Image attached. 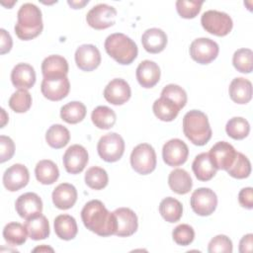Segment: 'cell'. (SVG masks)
Segmentation results:
<instances>
[{
    "mask_svg": "<svg viewBox=\"0 0 253 253\" xmlns=\"http://www.w3.org/2000/svg\"><path fill=\"white\" fill-rule=\"evenodd\" d=\"M117 10L108 4L101 3L92 7L86 15L87 24L95 30H104L116 23Z\"/></svg>",
    "mask_w": 253,
    "mask_h": 253,
    "instance_id": "8",
    "label": "cell"
},
{
    "mask_svg": "<svg viewBox=\"0 0 253 253\" xmlns=\"http://www.w3.org/2000/svg\"><path fill=\"white\" fill-rule=\"evenodd\" d=\"M201 24L208 33L217 37L228 35L233 27L230 16L224 12L216 10L206 11L202 15Z\"/></svg>",
    "mask_w": 253,
    "mask_h": 253,
    "instance_id": "5",
    "label": "cell"
},
{
    "mask_svg": "<svg viewBox=\"0 0 253 253\" xmlns=\"http://www.w3.org/2000/svg\"><path fill=\"white\" fill-rule=\"evenodd\" d=\"M67 3L73 8V9H80L82 8L84 5L88 4V0H84V1H67Z\"/></svg>",
    "mask_w": 253,
    "mask_h": 253,
    "instance_id": "50",
    "label": "cell"
},
{
    "mask_svg": "<svg viewBox=\"0 0 253 253\" xmlns=\"http://www.w3.org/2000/svg\"><path fill=\"white\" fill-rule=\"evenodd\" d=\"M156 153L148 143L136 145L130 154V165L132 169L141 175L151 173L156 167Z\"/></svg>",
    "mask_w": 253,
    "mask_h": 253,
    "instance_id": "6",
    "label": "cell"
},
{
    "mask_svg": "<svg viewBox=\"0 0 253 253\" xmlns=\"http://www.w3.org/2000/svg\"><path fill=\"white\" fill-rule=\"evenodd\" d=\"M2 111V124H1V127H3L4 126H5V124H6V119H8V118H5V116H6V113H5V110L4 109H2L1 110Z\"/></svg>",
    "mask_w": 253,
    "mask_h": 253,
    "instance_id": "52",
    "label": "cell"
},
{
    "mask_svg": "<svg viewBox=\"0 0 253 253\" xmlns=\"http://www.w3.org/2000/svg\"><path fill=\"white\" fill-rule=\"evenodd\" d=\"M131 90L128 83L122 78L111 80L104 89V98L111 104L119 106L127 102L130 98Z\"/></svg>",
    "mask_w": 253,
    "mask_h": 253,
    "instance_id": "18",
    "label": "cell"
},
{
    "mask_svg": "<svg viewBox=\"0 0 253 253\" xmlns=\"http://www.w3.org/2000/svg\"><path fill=\"white\" fill-rule=\"evenodd\" d=\"M228 92L234 103L247 104L252 98V83L246 78L236 77L231 81Z\"/></svg>",
    "mask_w": 253,
    "mask_h": 253,
    "instance_id": "25",
    "label": "cell"
},
{
    "mask_svg": "<svg viewBox=\"0 0 253 253\" xmlns=\"http://www.w3.org/2000/svg\"><path fill=\"white\" fill-rule=\"evenodd\" d=\"M160 68L152 60L141 61L136 68V79L143 88H152L160 79Z\"/></svg>",
    "mask_w": 253,
    "mask_h": 253,
    "instance_id": "20",
    "label": "cell"
},
{
    "mask_svg": "<svg viewBox=\"0 0 253 253\" xmlns=\"http://www.w3.org/2000/svg\"><path fill=\"white\" fill-rule=\"evenodd\" d=\"M152 110L156 118L163 122H172L179 114V107L171 100L160 97L155 100L152 106Z\"/></svg>",
    "mask_w": 253,
    "mask_h": 253,
    "instance_id": "31",
    "label": "cell"
},
{
    "mask_svg": "<svg viewBox=\"0 0 253 253\" xmlns=\"http://www.w3.org/2000/svg\"><path fill=\"white\" fill-rule=\"evenodd\" d=\"M109 182V177L105 169L92 166L85 173V183L86 185L93 190H102L104 189Z\"/></svg>",
    "mask_w": 253,
    "mask_h": 253,
    "instance_id": "38",
    "label": "cell"
},
{
    "mask_svg": "<svg viewBox=\"0 0 253 253\" xmlns=\"http://www.w3.org/2000/svg\"><path fill=\"white\" fill-rule=\"evenodd\" d=\"M183 131L186 137L195 145H205L211 137V128L205 113L192 110L183 118Z\"/></svg>",
    "mask_w": 253,
    "mask_h": 253,
    "instance_id": "3",
    "label": "cell"
},
{
    "mask_svg": "<svg viewBox=\"0 0 253 253\" xmlns=\"http://www.w3.org/2000/svg\"><path fill=\"white\" fill-rule=\"evenodd\" d=\"M25 227L28 235L33 240L45 239L49 235V223L43 214H38L26 219Z\"/></svg>",
    "mask_w": 253,
    "mask_h": 253,
    "instance_id": "27",
    "label": "cell"
},
{
    "mask_svg": "<svg viewBox=\"0 0 253 253\" xmlns=\"http://www.w3.org/2000/svg\"><path fill=\"white\" fill-rule=\"evenodd\" d=\"M204 1L178 0L176 2V9L178 14L185 19L195 18L201 11Z\"/></svg>",
    "mask_w": 253,
    "mask_h": 253,
    "instance_id": "43",
    "label": "cell"
},
{
    "mask_svg": "<svg viewBox=\"0 0 253 253\" xmlns=\"http://www.w3.org/2000/svg\"><path fill=\"white\" fill-rule=\"evenodd\" d=\"M30 180L28 168L20 163L13 164L3 174V185L10 192H16L27 186Z\"/></svg>",
    "mask_w": 253,
    "mask_h": 253,
    "instance_id": "15",
    "label": "cell"
},
{
    "mask_svg": "<svg viewBox=\"0 0 253 253\" xmlns=\"http://www.w3.org/2000/svg\"><path fill=\"white\" fill-rule=\"evenodd\" d=\"M192 169L197 179L203 182L213 178L217 171L211 161L209 152H202L198 154L192 163Z\"/></svg>",
    "mask_w": 253,
    "mask_h": 253,
    "instance_id": "26",
    "label": "cell"
},
{
    "mask_svg": "<svg viewBox=\"0 0 253 253\" xmlns=\"http://www.w3.org/2000/svg\"><path fill=\"white\" fill-rule=\"evenodd\" d=\"M70 90V83L67 78H43L41 84V91L44 98L50 101H60L65 98Z\"/></svg>",
    "mask_w": 253,
    "mask_h": 253,
    "instance_id": "16",
    "label": "cell"
},
{
    "mask_svg": "<svg viewBox=\"0 0 253 253\" xmlns=\"http://www.w3.org/2000/svg\"><path fill=\"white\" fill-rule=\"evenodd\" d=\"M17 213L25 219L41 214L42 211V202L36 193H25L21 195L15 202Z\"/></svg>",
    "mask_w": 253,
    "mask_h": 253,
    "instance_id": "17",
    "label": "cell"
},
{
    "mask_svg": "<svg viewBox=\"0 0 253 253\" xmlns=\"http://www.w3.org/2000/svg\"><path fill=\"white\" fill-rule=\"evenodd\" d=\"M17 19L14 29L20 40H33L42 33L43 28L42 11L35 4H23L18 11Z\"/></svg>",
    "mask_w": 253,
    "mask_h": 253,
    "instance_id": "2",
    "label": "cell"
},
{
    "mask_svg": "<svg viewBox=\"0 0 253 253\" xmlns=\"http://www.w3.org/2000/svg\"><path fill=\"white\" fill-rule=\"evenodd\" d=\"M161 97L167 98L174 102L179 109L181 110L186 106L187 103V93L186 91L180 87L179 85L176 84H168L166 85L162 92H161Z\"/></svg>",
    "mask_w": 253,
    "mask_h": 253,
    "instance_id": "42",
    "label": "cell"
},
{
    "mask_svg": "<svg viewBox=\"0 0 253 253\" xmlns=\"http://www.w3.org/2000/svg\"><path fill=\"white\" fill-rule=\"evenodd\" d=\"M0 162L3 163L12 158L15 152V144L12 138L6 135L0 136Z\"/></svg>",
    "mask_w": 253,
    "mask_h": 253,
    "instance_id": "46",
    "label": "cell"
},
{
    "mask_svg": "<svg viewBox=\"0 0 253 253\" xmlns=\"http://www.w3.org/2000/svg\"><path fill=\"white\" fill-rule=\"evenodd\" d=\"M141 42L147 52L158 53L166 47L167 36L161 29L150 28L142 34Z\"/></svg>",
    "mask_w": 253,
    "mask_h": 253,
    "instance_id": "24",
    "label": "cell"
},
{
    "mask_svg": "<svg viewBox=\"0 0 253 253\" xmlns=\"http://www.w3.org/2000/svg\"><path fill=\"white\" fill-rule=\"evenodd\" d=\"M32 106V96L26 89H19L9 99V107L16 113H26Z\"/></svg>",
    "mask_w": 253,
    "mask_h": 253,
    "instance_id": "39",
    "label": "cell"
},
{
    "mask_svg": "<svg viewBox=\"0 0 253 253\" xmlns=\"http://www.w3.org/2000/svg\"><path fill=\"white\" fill-rule=\"evenodd\" d=\"M70 139L69 130L62 125L56 124L49 126L45 133V140L47 144L55 149L64 147Z\"/></svg>",
    "mask_w": 253,
    "mask_h": 253,
    "instance_id": "33",
    "label": "cell"
},
{
    "mask_svg": "<svg viewBox=\"0 0 253 253\" xmlns=\"http://www.w3.org/2000/svg\"><path fill=\"white\" fill-rule=\"evenodd\" d=\"M159 212L166 221L170 223L177 222L183 214V206L175 198L167 197L161 201Z\"/></svg>",
    "mask_w": 253,
    "mask_h": 253,
    "instance_id": "32",
    "label": "cell"
},
{
    "mask_svg": "<svg viewBox=\"0 0 253 253\" xmlns=\"http://www.w3.org/2000/svg\"><path fill=\"white\" fill-rule=\"evenodd\" d=\"M226 171L233 178L244 179L251 173V163L243 153L237 152L233 164Z\"/></svg>",
    "mask_w": 253,
    "mask_h": 253,
    "instance_id": "41",
    "label": "cell"
},
{
    "mask_svg": "<svg viewBox=\"0 0 253 253\" xmlns=\"http://www.w3.org/2000/svg\"><path fill=\"white\" fill-rule=\"evenodd\" d=\"M91 120L98 128L109 129L114 126L117 116L111 108L107 106H98L92 111Z\"/></svg>",
    "mask_w": 253,
    "mask_h": 253,
    "instance_id": "34",
    "label": "cell"
},
{
    "mask_svg": "<svg viewBox=\"0 0 253 253\" xmlns=\"http://www.w3.org/2000/svg\"><path fill=\"white\" fill-rule=\"evenodd\" d=\"M173 240L181 246L190 245L195 238V231L193 227L187 223L177 225L172 232Z\"/></svg>",
    "mask_w": 253,
    "mask_h": 253,
    "instance_id": "44",
    "label": "cell"
},
{
    "mask_svg": "<svg viewBox=\"0 0 253 253\" xmlns=\"http://www.w3.org/2000/svg\"><path fill=\"white\" fill-rule=\"evenodd\" d=\"M28 232L25 225L19 222H9L4 226L3 237L12 246H20L27 240Z\"/></svg>",
    "mask_w": 253,
    "mask_h": 253,
    "instance_id": "36",
    "label": "cell"
},
{
    "mask_svg": "<svg viewBox=\"0 0 253 253\" xmlns=\"http://www.w3.org/2000/svg\"><path fill=\"white\" fill-rule=\"evenodd\" d=\"M37 180L43 185L53 184L59 177V170L57 165L48 159L41 160L37 163L35 168Z\"/></svg>",
    "mask_w": 253,
    "mask_h": 253,
    "instance_id": "30",
    "label": "cell"
},
{
    "mask_svg": "<svg viewBox=\"0 0 253 253\" xmlns=\"http://www.w3.org/2000/svg\"><path fill=\"white\" fill-rule=\"evenodd\" d=\"M190 204L192 210L201 216L211 214L217 206V197L210 188H199L191 196Z\"/></svg>",
    "mask_w": 253,
    "mask_h": 253,
    "instance_id": "9",
    "label": "cell"
},
{
    "mask_svg": "<svg viewBox=\"0 0 253 253\" xmlns=\"http://www.w3.org/2000/svg\"><path fill=\"white\" fill-rule=\"evenodd\" d=\"M67 60L58 54H52L43 59L42 62V73L43 78H60L65 77L68 73Z\"/></svg>",
    "mask_w": 253,
    "mask_h": 253,
    "instance_id": "21",
    "label": "cell"
},
{
    "mask_svg": "<svg viewBox=\"0 0 253 253\" xmlns=\"http://www.w3.org/2000/svg\"><path fill=\"white\" fill-rule=\"evenodd\" d=\"M208 251L210 253H231L232 242L226 235H216L210 241Z\"/></svg>",
    "mask_w": 253,
    "mask_h": 253,
    "instance_id": "45",
    "label": "cell"
},
{
    "mask_svg": "<svg viewBox=\"0 0 253 253\" xmlns=\"http://www.w3.org/2000/svg\"><path fill=\"white\" fill-rule=\"evenodd\" d=\"M75 62L79 69L92 71L101 63V53L93 44H82L75 51Z\"/></svg>",
    "mask_w": 253,
    "mask_h": 253,
    "instance_id": "19",
    "label": "cell"
},
{
    "mask_svg": "<svg viewBox=\"0 0 253 253\" xmlns=\"http://www.w3.org/2000/svg\"><path fill=\"white\" fill-rule=\"evenodd\" d=\"M238 202L241 207L252 210L253 209V189L251 187L243 188L238 194Z\"/></svg>",
    "mask_w": 253,
    "mask_h": 253,
    "instance_id": "47",
    "label": "cell"
},
{
    "mask_svg": "<svg viewBox=\"0 0 253 253\" xmlns=\"http://www.w3.org/2000/svg\"><path fill=\"white\" fill-rule=\"evenodd\" d=\"M113 214L115 218V235L127 237L137 230V216L132 210L119 208L113 211Z\"/></svg>",
    "mask_w": 253,
    "mask_h": 253,
    "instance_id": "11",
    "label": "cell"
},
{
    "mask_svg": "<svg viewBox=\"0 0 253 253\" xmlns=\"http://www.w3.org/2000/svg\"><path fill=\"white\" fill-rule=\"evenodd\" d=\"M1 34V46H0V53L5 54L9 52L13 45V41L9 33H7L4 29L0 30Z\"/></svg>",
    "mask_w": 253,
    "mask_h": 253,
    "instance_id": "48",
    "label": "cell"
},
{
    "mask_svg": "<svg viewBox=\"0 0 253 253\" xmlns=\"http://www.w3.org/2000/svg\"><path fill=\"white\" fill-rule=\"evenodd\" d=\"M188 155L189 148L187 144L179 138H172L163 145L162 157L168 166L176 167L184 164Z\"/></svg>",
    "mask_w": 253,
    "mask_h": 253,
    "instance_id": "12",
    "label": "cell"
},
{
    "mask_svg": "<svg viewBox=\"0 0 253 253\" xmlns=\"http://www.w3.org/2000/svg\"><path fill=\"white\" fill-rule=\"evenodd\" d=\"M53 205L59 210H68L72 208L77 201L76 188L69 183L59 184L51 195Z\"/></svg>",
    "mask_w": 253,
    "mask_h": 253,
    "instance_id": "22",
    "label": "cell"
},
{
    "mask_svg": "<svg viewBox=\"0 0 253 253\" xmlns=\"http://www.w3.org/2000/svg\"><path fill=\"white\" fill-rule=\"evenodd\" d=\"M209 155L216 170H227L233 164L237 151L229 142L218 141L211 148Z\"/></svg>",
    "mask_w": 253,
    "mask_h": 253,
    "instance_id": "13",
    "label": "cell"
},
{
    "mask_svg": "<svg viewBox=\"0 0 253 253\" xmlns=\"http://www.w3.org/2000/svg\"><path fill=\"white\" fill-rule=\"evenodd\" d=\"M97 150L104 161L116 162L122 158L125 152V141L119 133L109 132L99 139Z\"/></svg>",
    "mask_w": 253,
    "mask_h": 253,
    "instance_id": "7",
    "label": "cell"
},
{
    "mask_svg": "<svg viewBox=\"0 0 253 253\" xmlns=\"http://www.w3.org/2000/svg\"><path fill=\"white\" fill-rule=\"evenodd\" d=\"M81 218L85 227L99 236L115 234L114 214L99 200H92L83 207Z\"/></svg>",
    "mask_w": 253,
    "mask_h": 253,
    "instance_id": "1",
    "label": "cell"
},
{
    "mask_svg": "<svg viewBox=\"0 0 253 253\" xmlns=\"http://www.w3.org/2000/svg\"><path fill=\"white\" fill-rule=\"evenodd\" d=\"M86 107L83 103L72 101L61 107L60 117L67 124L74 125L83 121L86 116Z\"/></svg>",
    "mask_w": 253,
    "mask_h": 253,
    "instance_id": "35",
    "label": "cell"
},
{
    "mask_svg": "<svg viewBox=\"0 0 253 253\" xmlns=\"http://www.w3.org/2000/svg\"><path fill=\"white\" fill-rule=\"evenodd\" d=\"M170 189L179 195H185L192 189L193 182L190 174L184 169H174L168 176Z\"/></svg>",
    "mask_w": 253,
    "mask_h": 253,
    "instance_id": "29",
    "label": "cell"
},
{
    "mask_svg": "<svg viewBox=\"0 0 253 253\" xmlns=\"http://www.w3.org/2000/svg\"><path fill=\"white\" fill-rule=\"evenodd\" d=\"M252 239H253L252 233H248L241 238V240L239 242V252L240 253H246V252L252 251Z\"/></svg>",
    "mask_w": 253,
    "mask_h": 253,
    "instance_id": "49",
    "label": "cell"
},
{
    "mask_svg": "<svg viewBox=\"0 0 253 253\" xmlns=\"http://www.w3.org/2000/svg\"><path fill=\"white\" fill-rule=\"evenodd\" d=\"M225 131L231 138L240 140L249 134L250 125L244 118L233 117L226 123Z\"/></svg>",
    "mask_w": 253,
    "mask_h": 253,
    "instance_id": "37",
    "label": "cell"
},
{
    "mask_svg": "<svg viewBox=\"0 0 253 253\" xmlns=\"http://www.w3.org/2000/svg\"><path fill=\"white\" fill-rule=\"evenodd\" d=\"M253 52L250 48L237 49L232 57V63L235 69L241 73H250L253 69Z\"/></svg>",
    "mask_w": 253,
    "mask_h": 253,
    "instance_id": "40",
    "label": "cell"
},
{
    "mask_svg": "<svg viewBox=\"0 0 253 253\" xmlns=\"http://www.w3.org/2000/svg\"><path fill=\"white\" fill-rule=\"evenodd\" d=\"M219 51L218 44L209 38H199L190 45L191 57L200 64H209L216 58Z\"/></svg>",
    "mask_w": 253,
    "mask_h": 253,
    "instance_id": "10",
    "label": "cell"
},
{
    "mask_svg": "<svg viewBox=\"0 0 253 253\" xmlns=\"http://www.w3.org/2000/svg\"><path fill=\"white\" fill-rule=\"evenodd\" d=\"M11 81L18 89H30L36 83V72L28 63H18L11 72Z\"/></svg>",
    "mask_w": 253,
    "mask_h": 253,
    "instance_id": "23",
    "label": "cell"
},
{
    "mask_svg": "<svg viewBox=\"0 0 253 253\" xmlns=\"http://www.w3.org/2000/svg\"><path fill=\"white\" fill-rule=\"evenodd\" d=\"M55 234L63 240L73 239L78 231L76 220L69 214H59L54 218Z\"/></svg>",
    "mask_w": 253,
    "mask_h": 253,
    "instance_id": "28",
    "label": "cell"
},
{
    "mask_svg": "<svg viewBox=\"0 0 253 253\" xmlns=\"http://www.w3.org/2000/svg\"><path fill=\"white\" fill-rule=\"evenodd\" d=\"M88 152L80 144L69 146L63 155V165L65 170L70 174L82 172L88 163Z\"/></svg>",
    "mask_w": 253,
    "mask_h": 253,
    "instance_id": "14",
    "label": "cell"
},
{
    "mask_svg": "<svg viewBox=\"0 0 253 253\" xmlns=\"http://www.w3.org/2000/svg\"><path fill=\"white\" fill-rule=\"evenodd\" d=\"M48 250H50L51 252L53 251V249H52V248H50V247H46V246L42 245V246H41V247H37V248H35L33 251H34V252H36V251H48Z\"/></svg>",
    "mask_w": 253,
    "mask_h": 253,
    "instance_id": "51",
    "label": "cell"
},
{
    "mask_svg": "<svg viewBox=\"0 0 253 253\" xmlns=\"http://www.w3.org/2000/svg\"><path fill=\"white\" fill-rule=\"evenodd\" d=\"M107 53L120 64H130L137 56L136 43L126 35L115 33L107 37L105 43Z\"/></svg>",
    "mask_w": 253,
    "mask_h": 253,
    "instance_id": "4",
    "label": "cell"
}]
</instances>
